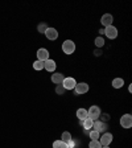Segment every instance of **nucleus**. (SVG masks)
Listing matches in <instances>:
<instances>
[{
	"instance_id": "1",
	"label": "nucleus",
	"mask_w": 132,
	"mask_h": 148,
	"mask_svg": "<svg viewBox=\"0 0 132 148\" xmlns=\"http://www.w3.org/2000/svg\"><path fill=\"white\" fill-rule=\"evenodd\" d=\"M62 52L65 54H73L75 52V42L71 40H66L62 44Z\"/></svg>"
},
{
	"instance_id": "2",
	"label": "nucleus",
	"mask_w": 132,
	"mask_h": 148,
	"mask_svg": "<svg viewBox=\"0 0 132 148\" xmlns=\"http://www.w3.org/2000/svg\"><path fill=\"white\" fill-rule=\"evenodd\" d=\"M87 116L90 118L91 120H98V118L101 116V108L98 106H91V107L87 110Z\"/></svg>"
},
{
	"instance_id": "3",
	"label": "nucleus",
	"mask_w": 132,
	"mask_h": 148,
	"mask_svg": "<svg viewBox=\"0 0 132 148\" xmlns=\"http://www.w3.org/2000/svg\"><path fill=\"white\" fill-rule=\"evenodd\" d=\"M120 126L123 128H131L132 127V115L131 114H124L120 118Z\"/></svg>"
},
{
	"instance_id": "4",
	"label": "nucleus",
	"mask_w": 132,
	"mask_h": 148,
	"mask_svg": "<svg viewBox=\"0 0 132 148\" xmlns=\"http://www.w3.org/2000/svg\"><path fill=\"white\" fill-rule=\"evenodd\" d=\"M61 85L65 87V90H73L74 87H75V85H77V82H75V79L71 77H65Z\"/></svg>"
},
{
	"instance_id": "5",
	"label": "nucleus",
	"mask_w": 132,
	"mask_h": 148,
	"mask_svg": "<svg viewBox=\"0 0 132 148\" xmlns=\"http://www.w3.org/2000/svg\"><path fill=\"white\" fill-rule=\"evenodd\" d=\"M105 34L110 38V40H114L118 37V29L114 27V25H110V27L105 28Z\"/></svg>"
},
{
	"instance_id": "6",
	"label": "nucleus",
	"mask_w": 132,
	"mask_h": 148,
	"mask_svg": "<svg viewBox=\"0 0 132 148\" xmlns=\"http://www.w3.org/2000/svg\"><path fill=\"white\" fill-rule=\"evenodd\" d=\"M111 142H112V135H111L110 132L103 134V136L99 138V143H101L102 147H107V145H110Z\"/></svg>"
},
{
	"instance_id": "7",
	"label": "nucleus",
	"mask_w": 132,
	"mask_h": 148,
	"mask_svg": "<svg viewBox=\"0 0 132 148\" xmlns=\"http://www.w3.org/2000/svg\"><path fill=\"white\" fill-rule=\"evenodd\" d=\"M74 90H75V92L77 94H85V92L89 91V85H87L86 82H81V83H77L75 85V87H74Z\"/></svg>"
},
{
	"instance_id": "8",
	"label": "nucleus",
	"mask_w": 132,
	"mask_h": 148,
	"mask_svg": "<svg viewBox=\"0 0 132 148\" xmlns=\"http://www.w3.org/2000/svg\"><path fill=\"white\" fill-rule=\"evenodd\" d=\"M112 21H114V17H112L111 13H105L101 18V23L103 27H110V25H112Z\"/></svg>"
},
{
	"instance_id": "9",
	"label": "nucleus",
	"mask_w": 132,
	"mask_h": 148,
	"mask_svg": "<svg viewBox=\"0 0 132 148\" xmlns=\"http://www.w3.org/2000/svg\"><path fill=\"white\" fill-rule=\"evenodd\" d=\"M45 36L48 40H57L58 38V32L55 28H48L45 32Z\"/></svg>"
},
{
	"instance_id": "10",
	"label": "nucleus",
	"mask_w": 132,
	"mask_h": 148,
	"mask_svg": "<svg viewBox=\"0 0 132 148\" xmlns=\"http://www.w3.org/2000/svg\"><path fill=\"white\" fill-rule=\"evenodd\" d=\"M37 58L38 61H46V60H49V52L45 49V48H40V49L37 50Z\"/></svg>"
},
{
	"instance_id": "11",
	"label": "nucleus",
	"mask_w": 132,
	"mask_h": 148,
	"mask_svg": "<svg viewBox=\"0 0 132 148\" xmlns=\"http://www.w3.org/2000/svg\"><path fill=\"white\" fill-rule=\"evenodd\" d=\"M55 66H57V65H55V62L53 61V60H46V61H44V69H46V70L49 71H54L55 70Z\"/></svg>"
},
{
	"instance_id": "12",
	"label": "nucleus",
	"mask_w": 132,
	"mask_h": 148,
	"mask_svg": "<svg viewBox=\"0 0 132 148\" xmlns=\"http://www.w3.org/2000/svg\"><path fill=\"white\" fill-rule=\"evenodd\" d=\"M105 128H106V123H103L102 120H95L94 124H92V130L96 131V132H99V134H101Z\"/></svg>"
},
{
	"instance_id": "13",
	"label": "nucleus",
	"mask_w": 132,
	"mask_h": 148,
	"mask_svg": "<svg viewBox=\"0 0 132 148\" xmlns=\"http://www.w3.org/2000/svg\"><path fill=\"white\" fill-rule=\"evenodd\" d=\"M64 78H65V75L62 73H54L52 75V82L55 83V85H61Z\"/></svg>"
},
{
	"instance_id": "14",
	"label": "nucleus",
	"mask_w": 132,
	"mask_h": 148,
	"mask_svg": "<svg viewBox=\"0 0 132 148\" xmlns=\"http://www.w3.org/2000/svg\"><path fill=\"white\" fill-rule=\"evenodd\" d=\"M81 124H82V127L86 131H89V130H92V124H94V120H91L90 118H86L85 120H81Z\"/></svg>"
},
{
	"instance_id": "15",
	"label": "nucleus",
	"mask_w": 132,
	"mask_h": 148,
	"mask_svg": "<svg viewBox=\"0 0 132 148\" xmlns=\"http://www.w3.org/2000/svg\"><path fill=\"white\" fill-rule=\"evenodd\" d=\"M123 85H124L123 78H114V79H112V86H114V89H120V87H123Z\"/></svg>"
},
{
	"instance_id": "16",
	"label": "nucleus",
	"mask_w": 132,
	"mask_h": 148,
	"mask_svg": "<svg viewBox=\"0 0 132 148\" xmlns=\"http://www.w3.org/2000/svg\"><path fill=\"white\" fill-rule=\"evenodd\" d=\"M77 116H78V119L85 120L86 118H89L87 116V110L86 108H78L77 110Z\"/></svg>"
},
{
	"instance_id": "17",
	"label": "nucleus",
	"mask_w": 132,
	"mask_h": 148,
	"mask_svg": "<svg viewBox=\"0 0 132 148\" xmlns=\"http://www.w3.org/2000/svg\"><path fill=\"white\" fill-rule=\"evenodd\" d=\"M53 148H69L68 144L65 142H62V140H55L54 143H53Z\"/></svg>"
},
{
	"instance_id": "18",
	"label": "nucleus",
	"mask_w": 132,
	"mask_h": 148,
	"mask_svg": "<svg viewBox=\"0 0 132 148\" xmlns=\"http://www.w3.org/2000/svg\"><path fill=\"white\" fill-rule=\"evenodd\" d=\"M33 69L34 70H42L44 69V62L42 61H38V60H37V61H34L33 62Z\"/></svg>"
},
{
	"instance_id": "19",
	"label": "nucleus",
	"mask_w": 132,
	"mask_h": 148,
	"mask_svg": "<svg viewBox=\"0 0 132 148\" xmlns=\"http://www.w3.org/2000/svg\"><path fill=\"white\" fill-rule=\"evenodd\" d=\"M48 24L46 23H41V24H38V27H37V31L40 32V33H45L46 29H48Z\"/></svg>"
},
{
	"instance_id": "20",
	"label": "nucleus",
	"mask_w": 132,
	"mask_h": 148,
	"mask_svg": "<svg viewBox=\"0 0 132 148\" xmlns=\"http://www.w3.org/2000/svg\"><path fill=\"white\" fill-rule=\"evenodd\" d=\"M71 140V134L68 132V131H65L64 134H62V142L65 143H69Z\"/></svg>"
},
{
	"instance_id": "21",
	"label": "nucleus",
	"mask_w": 132,
	"mask_h": 148,
	"mask_svg": "<svg viewBox=\"0 0 132 148\" xmlns=\"http://www.w3.org/2000/svg\"><path fill=\"white\" fill-rule=\"evenodd\" d=\"M89 148H102V145L99 143V140H91L89 144Z\"/></svg>"
},
{
	"instance_id": "22",
	"label": "nucleus",
	"mask_w": 132,
	"mask_h": 148,
	"mask_svg": "<svg viewBox=\"0 0 132 148\" xmlns=\"http://www.w3.org/2000/svg\"><path fill=\"white\" fill-rule=\"evenodd\" d=\"M65 91H66V90H65V87L62 86V85H57V87H55V92H57L58 95H64Z\"/></svg>"
},
{
	"instance_id": "23",
	"label": "nucleus",
	"mask_w": 132,
	"mask_h": 148,
	"mask_svg": "<svg viewBox=\"0 0 132 148\" xmlns=\"http://www.w3.org/2000/svg\"><path fill=\"white\" fill-rule=\"evenodd\" d=\"M99 132H96V131H94V130H91V132H90V139L91 140H99Z\"/></svg>"
},
{
	"instance_id": "24",
	"label": "nucleus",
	"mask_w": 132,
	"mask_h": 148,
	"mask_svg": "<svg viewBox=\"0 0 132 148\" xmlns=\"http://www.w3.org/2000/svg\"><path fill=\"white\" fill-rule=\"evenodd\" d=\"M95 45L98 48H102V46L105 45V40H103V37H96L95 38Z\"/></svg>"
},
{
	"instance_id": "25",
	"label": "nucleus",
	"mask_w": 132,
	"mask_h": 148,
	"mask_svg": "<svg viewBox=\"0 0 132 148\" xmlns=\"http://www.w3.org/2000/svg\"><path fill=\"white\" fill-rule=\"evenodd\" d=\"M102 119H103V120H105V122H106V120H108V119H110V115H108V114H103V116H102ZM105 122H103V123H105Z\"/></svg>"
},
{
	"instance_id": "26",
	"label": "nucleus",
	"mask_w": 132,
	"mask_h": 148,
	"mask_svg": "<svg viewBox=\"0 0 132 148\" xmlns=\"http://www.w3.org/2000/svg\"><path fill=\"white\" fill-rule=\"evenodd\" d=\"M66 144H68V147H69V148H73V147H74V142H73V139H71V140H70L69 143H66Z\"/></svg>"
},
{
	"instance_id": "27",
	"label": "nucleus",
	"mask_w": 132,
	"mask_h": 148,
	"mask_svg": "<svg viewBox=\"0 0 132 148\" xmlns=\"http://www.w3.org/2000/svg\"><path fill=\"white\" fill-rule=\"evenodd\" d=\"M102 148H110V147H108V145H107V147H102Z\"/></svg>"
}]
</instances>
